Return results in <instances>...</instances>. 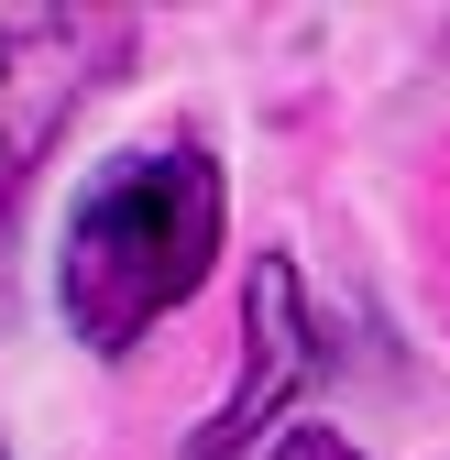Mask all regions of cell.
<instances>
[{"instance_id":"cell-1","label":"cell","mask_w":450,"mask_h":460,"mask_svg":"<svg viewBox=\"0 0 450 460\" xmlns=\"http://www.w3.org/2000/svg\"><path fill=\"white\" fill-rule=\"evenodd\" d=\"M220 252V164L198 143H132L110 154L67 208V329L88 351H132V340L198 296Z\"/></svg>"},{"instance_id":"cell-2","label":"cell","mask_w":450,"mask_h":460,"mask_svg":"<svg viewBox=\"0 0 450 460\" xmlns=\"http://www.w3.org/2000/svg\"><path fill=\"white\" fill-rule=\"evenodd\" d=\"M242 384H231V406H220L209 428H198V460H231V449H253V428L297 394V373H308V318H297V274L286 263H253V296H242Z\"/></svg>"},{"instance_id":"cell-3","label":"cell","mask_w":450,"mask_h":460,"mask_svg":"<svg viewBox=\"0 0 450 460\" xmlns=\"http://www.w3.org/2000/svg\"><path fill=\"white\" fill-rule=\"evenodd\" d=\"M264 460H363V449H352L341 428H286V438H274Z\"/></svg>"}]
</instances>
